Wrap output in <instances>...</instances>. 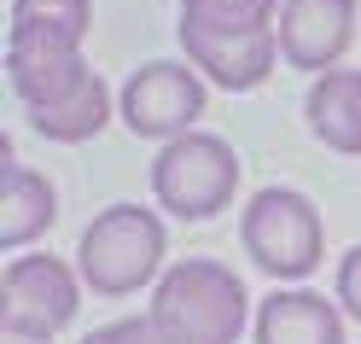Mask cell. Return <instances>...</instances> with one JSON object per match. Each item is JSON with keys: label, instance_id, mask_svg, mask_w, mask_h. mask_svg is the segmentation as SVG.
<instances>
[{"label": "cell", "instance_id": "5bb4252c", "mask_svg": "<svg viewBox=\"0 0 361 344\" xmlns=\"http://www.w3.org/2000/svg\"><path fill=\"white\" fill-rule=\"evenodd\" d=\"M286 0H180V30L198 35H257L280 30Z\"/></svg>", "mask_w": 361, "mask_h": 344}, {"label": "cell", "instance_id": "9c48e42d", "mask_svg": "<svg viewBox=\"0 0 361 344\" xmlns=\"http://www.w3.org/2000/svg\"><path fill=\"white\" fill-rule=\"evenodd\" d=\"M87 71H94V64H87L82 47H71V41L6 35V82H12V94L24 100V111L76 94V88L87 82Z\"/></svg>", "mask_w": 361, "mask_h": 344}, {"label": "cell", "instance_id": "52a82bcc", "mask_svg": "<svg viewBox=\"0 0 361 344\" xmlns=\"http://www.w3.org/2000/svg\"><path fill=\"white\" fill-rule=\"evenodd\" d=\"M355 41V0H286L280 6V59L291 71L326 76Z\"/></svg>", "mask_w": 361, "mask_h": 344}, {"label": "cell", "instance_id": "8992f818", "mask_svg": "<svg viewBox=\"0 0 361 344\" xmlns=\"http://www.w3.org/2000/svg\"><path fill=\"white\" fill-rule=\"evenodd\" d=\"M82 315V274L47 257V251H24L0 274V333L18 338H59Z\"/></svg>", "mask_w": 361, "mask_h": 344}, {"label": "cell", "instance_id": "ac0fdd59", "mask_svg": "<svg viewBox=\"0 0 361 344\" xmlns=\"http://www.w3.org/2000/svg\"><path fill=\"white\" fill-rule=\"evenodd\" d=\"M0 344H53V338H18V333H0Z\"/></svg>", "mask_w": 361, "mask_h": 344}, {"label": "cell", "instance_id": "8fae6325", "mask_svg": "<svg viewBox=\"0 0 361 344\" xmlns=\"http://www.w3.org/2000/svg\"><path fill=\"white\" fill-rule=\"evenodd\" d=\"M53 222H59L53 181L41 170H30V164H18V158L6 152V181H0V251L24 257Z\"/></svg>", "mask_w": 361, "mask_h": 344}, {"label": "cell", "instance_id": "9a60e30c", "mask_svg": "<svg viewBox=\"0 0 361 344\" xmlns=\"http://www.w3.org/2000/svg\"><path fill=\"white\" fill-rule=\"evenodd\" d=\"M94 30V0H12L6 6V35H47L82 47Z\"/></svg>", "mask_w": 361, "mask_h": 344}, {"label": "cell", "instance_id": "2e32d148", "mask_svg": "<svg viewBox=\"0 0 361 344\" xmlns=\"http://www.w3.org/2000/svg\"><path fill=\"white\" fill-rule=\"evenodd\" d=\"M99 344H180L169 327H157L152 315H128V321H111L99 327Z\"/></svg>", "mask_w": 361, "mask_h": 344}, {"label": "cell", "instance_id": "30bf717a", "mask_svg": "<svg viewBox=\"0 0 361 344\" xmlns=\"http://www.w3.org/2000/svg\"><path fill=\"white\" fill-rule=\"evenodd\" d=\"M251 333H257V344H344V309L326 292L274 286L257 304Z\"/></svg>", "mask_w": 361, "mask_h": 344}, {"label": "cell", "instance_id": "277c9868", "mask_svg": "<svg viewBox=\"0 0 361 344\" xmlns=\"http://www.w3.org/2000/svg\"><path fill=\"white\" fill-rule=\"evenodd\" d=\"M239 193V152L210 129H192L180 141L157 146L152 158V198L175 222H210Z\"/></svg>", "mask_w": 361, "mask_h": 344}, {"label": "cell", "instance_id": "d6986e66", "mask_svg": "<svg viewBox=\"0 0 361 344\" xmlns=\"http://www.w3.org/2000/svg\"><path fill=\"white\" fill-rule=\"evenodd\" d=\"M82 344H99V333H87V338H82Z\"/></svg>", "mask_w": 361, "mask_h": 344}, {"label": "cell", "instance_id": "7a4b0ae2", "mask_svg": "<svg viewBox=\"0 0 361 344\" xmlns=\"http://www.w3.org/2000/svg\"><path fill=\"white\" fill-rule=\"evenodd\" d=\"M164 257V222L146 204H105L76 239V274L94 297H134L140 286H157Z\"/></svg>", "mask_w": 361, "mask_h": 344}, {"label": "cell", "instance_id": "4fadbf2b", "mask_svg": "<svg viewBox=\"0 0 361 344\" xmlns=\"http://www.w3.org/2000/svg\"><path fill=\"white\" fill-rule=\"evenodd\" d=\"M111 88H105V76L99 71H87V82L76 88V94H64V100H53V105H35V111H24L30 117V129L41 134V141H53V146H82V141H94V134L111 123Z\"/></svg>", "mask_w": 361, "mask_h": 344}, {"label": "cell", "instance_id": "6da1fadb", "mask_svg": "<svg viewBox=\"0 0 361 344\" xmlns=\"http://www.w3.org/2000/svg\"><path fill=\"white\" fill-rule=\"evenodd\" d=\"M157 327H169L180 344H239L251 315V292L245 280L216 263V257H180L164 268V280L152 286V309Z\"/></svg>", "mask_w": 361, "mask_h": 344}, {"label": "cell", "instance_id": "e0dca14e", "mask_svg": "<svg viewBox=\"0 0 361 344\" xmlns=\"http://www.w3.org/2000/svg\"><path fill=\"white\" fill-rule=\"evenodd\" d=\"M332 297H338V309H344L350 321H361V245H350L344 257H338V280H332Z\"/></svg>", "mask_w": 361, "mask_h": 344}, {"label": "cell", "instance_id": "3957f363", "mask_svg": "<svg viewBox=\"0 0 361 344\" xmlns=\"http://www.w3.org/2000/svg\"><path fill=\"white\" fill-rule=\"evenodd\" d=\"M239 245L268 280H309L326 263V227L314 198L298 187H262L239 210Z\"/></svg>", "mask_w": 361, "mask_h": 344}, {"label": "cell", "instance_id": "7c38bea8", "mask_svg": "<svg viewBox=\"0 0 361 344\" xmlns=\"http://www.w3.org/2000/svg\"><path fill=\"white\" fill-rule=\"evenodd\" d=\"M303 117H309V134L326 152L361 158V71H326V76H314L309 82V100H303Z\"/></svg>", "mask_w": 361, "mask_h": 344}, {"label": "cell", "instance_id": "ba28073f", "mask_svg": "<svg viewBox=\"0 0 361 344\" xmlns=\"http://www.w3.org/2000/svg\"><path fill=\"white\" fill-rule=\"evenodd\" d=\"M180 53L204 82L228 88V94H251L274 76L280 64V30H257V35H198L180 30Z\"/></svg>", "mask_w": 361, "mask_h": 344}, {"label": "cell", "instance_id": "5b68a950", "mask_svg": "<svg viewBox=\"0 0 361 344\" xmlns=\"http://www.w3.org/2000/svg\"><path fill=\"white\" fill-rule=\"evenodd\" d=\"M204 105H210V88L187 59H152V64L128 71L123 94H117V117L134 141H164L169 146L180 134H192Z\"/></svg>", "mask_w": 361, "mask_h": 344}]
</instances>
